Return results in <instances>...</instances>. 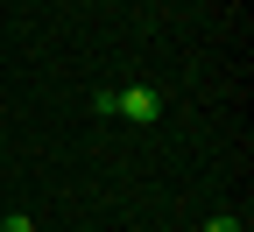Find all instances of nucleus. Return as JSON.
Wrapping results in <instances>:
<instances>
[{
    "label": "nucleus",
    "mask_w": 254,
    "mask_h": 232,
    "mask_svg": "<svg viewBox=\"0 0 254 232\" xmlns=\"http://www.w3.org/2000/svg\"><path fill=\"white\" fill-rule=\"evenodd\" d=\"M0 232H36V225H28V211H7V218H0Z\"/></svg>",
    "instance_id": "3"
},
{
    "label": "nucleus",
    "mask_w": 254,
    "mask_h": 232,
    "mask_svg": "<svg viewBox=\"0 0 254 232\" xmlns=\"http://www.w3.org/2000/svg\"><path fill=\"white\" fill-rule=\"evenodd\" d=\"M113 113H127V120H155V113H163V98H155L148 85H127V92H113Z\"/></svg>",
    "instance_id": "1"
},
{
    "label": "nucleus",
    "mask_w": 254,
    "mask_h": 232,
    "mask_svg": "<svg viewBox=\"0 0 254 232\" xmlns=\"http://www.w3.org/2000/svg\"><path fill=\"white\" fill-rule=\"evenodd\" d=\"M205 232H247V225H240L233 211H219V218H205Z\"/></svg>",
    "instance_id": "2"
}]
</instances>
